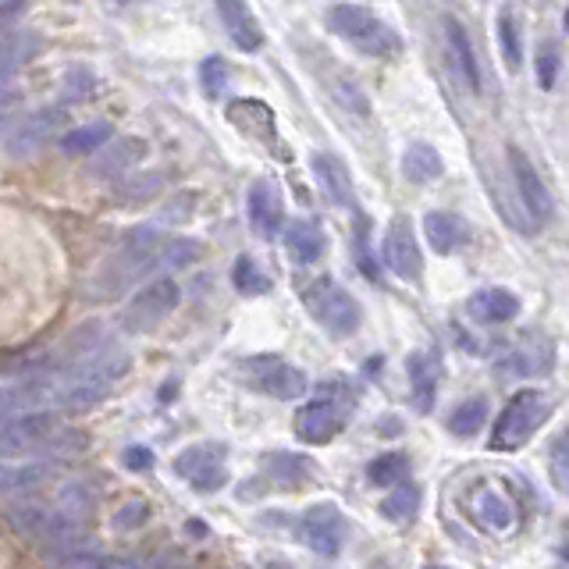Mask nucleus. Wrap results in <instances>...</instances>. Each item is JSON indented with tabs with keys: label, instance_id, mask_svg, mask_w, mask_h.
Segmentation results:
<instances>
[{
	"label": "nucleus",
	"instance_id": "obj_14",
	"mask_svg": "<svg viewBox=\"0 0 569 569\" xmlns=\"http://www.w3.org/2000/svg\"><path fill=\"white\" fill-rule=\"evenodd\" d=\"M385 263H388V271L402 281L423 278V253H420V242L413 236L409 218H391L385 231Z\"/></svg>",
	"mask_w": 569,
	"mask_h": 569
},
{
	"label": "nucleus",
	"instance_id": "obj_26",
	"mask_svg": "<svg viewBox=\"0 0 569 569\" xmlns=\"http://www.w3.org/2000/svg\"><path fill=\"white\" fill-rule=\"evenodd\" d=\"M470 512H473V520L477 527H485L491 533H506L512 530L516 523V509L512 502L502 495V491H495V488H480L473 495V502H470Z\"/></svg>",
	"mask_w": 569,
	"mask_h": 569
},
{
	"label": "nucleus",
	"instance_id": "obj_36",
	"mask_svg": "<svg viewBox=\"0 0 569 569\" xmlns=\"http://www.w3.org/2000/svg\"><path fill=\"white\" fill-rule=\"evenodd\" d=\"M160 189H164V174H160V171H142V174L121 178V182L114 186V196H118L121 203H150L153 196H160Z\"/></svg>",
	"mask_w": 569,
	"mask_h": 569
},
{
	"label": "nucleus",
	"instance_id": "obj_1",
	"mask_svg": "<svg viewBox=\"0 0 569 569\" xmlns=\"http://www.w3.org/2000/svg\"><path fill=\"white\" fill-rule=\"evenodd\" d=\"M132 367V356L118 349V346H107L100 356L86 360L79 367H71L58 378H50L53 388V406H64V409H86V406H97L114 391V385L129 373Z\"/></svg>",
	"mask_w": 569,
	"mask_h": 569
},
{
	"label": "nucleus",
	"instance_id": "obj_10",
	"mask_svg": "<svg viewBox=\"0 0 569 569\" xmlns=\"http://www.w3.org/2000/svg\"><path fill=\"white\" fill-rule=\"evenodd\" d=\"M299 538L310 551L325 559H338V551L346 548L349 538V520L335 502H313L299 516Z\"/></svg>",
	"mask_w": 569,
	"mask_h": 569
},
{
	"label": "nucleus",
	"instance_id": "obj_16",
	"mask_svg": "<svg viewBox=\"0 0 569 569\" xmlns=\"http://www.w3.org/2000/svg\"><path fill=\"white\" fill-rule=\"evenodd\" d=\"M284 221V203H281V192L271 178H257L249 186V224L260 239H274L281 231Z\"/></svg>",
	"mask_w": 569,
	"mask_h": 569
},
{
	"label": "nucleus",
	"instance_id": "obj_18",
	"mask_svg": "<svg viewBox=\"0 0 569 569\" xmlns=\"http://www.w3.org/2000/svg\"><path fill=\"white\" fill-rule=\"evenodd\" d=\"M64 121H68L64 107H43V111H36V114L26 118L22 129H18V132L11 136L8 150L18 157V153H29V150H36V147H43L47 139H53V136H58V132L64 129Z\"/></svg>",
	"mask_w": 569,
	"mask_h": 569
},
{
	"label": "nucleus",
	"instance_id": "obj_49",
	"mask_svg": "<svg viewBox=\"0 0 569 569\" xmlns=\"http://www.w3.org/2000/svg\"><path fill=\"white\" fill-rule=\"evenodd\" d=\"M566 32H569V11H566Z\"/></svg>",
	"mask_w": 569,
	"mask_h": 569
},
{
	"label": "nucleus",
	"instance_id": "obj_5",
	"mask_svg": "<svg viewBox=\"0 0 569 569\" xmlns=\"http://www.w3.org/2000/svg\"><path fill=\"white\" fill-rule=\"evenodd\" d=\"M352 409H356V396L349 391V385H342V381L320 385L317 396L307 406H299V413H296L299 441H307V445L335 441L346 431V423L352 420Z\"/></svg>",
	"mask_w": 569,
	"mask_h": 569
},
{
	"label": "nucleus",
	"instance_id": "obj_15",
	"mask_svg": "<svg viewBox=\"0 0 569 569\" xmlns=\"http://www.w3.org/2000/svg\"><path fill=\"white\" fill-rule=\"evenodd\" d=\"M406 378H409V399H413L417 413H431L438 399L441 381V356L431 349H417L406 356Z\"/></svg>",
	"mask_w": 569,
	"mask_h": 569
},
{
	"label": "nucleus",
	"instance_id": "obj_22",
	"mask_svg": "<svg viewBox=\"0 0 569 569\" xmlns=\"http://www.w3.org/2000/svg\"><path fill=\"white\" fill-rule=\"evenodd\" d=\"M325 249H328V239H325V228H320L317 221L296 218V221L284 224V253H289L299 267L317 263Z\"/></svg>",
	"mask_w": 569,
	"mask_h": 569
},
{
	"label": "nucleus",
	"instance_id": "obj_32",
	"mask_svg": "<svg viewBox=\"0 0 569 569\" xmlns=\"http://www.w3.org/2000/svg\"><path fill=\"white\" fill-rule=\"evenodd\" d=\"M114 139V129L107 121H89L82 129H71L61 136V150L71 153V157H82V153H97L103 150L107 142Z\"/></svg>",
	"mask_w": 569,
	"mask_h": 569
},
{
	"label": "nucleus",
	"instance_id": "obj_31",
	"mask_svg": "<svg viewBox=\"0 0 569 569\" xmlns=\"http://www.w3.org/2000/svg\"><path fill=\"white\" fill-rule=\"evenodd\" d=\"M551 367V342H545L541 335H527L516 342V349L509 352V363L502 370H516V373H545Z\"/></svg>",
	"mask_w": 569,
	"mask_h": 569
},
{
	"label": "nucleus",
	"instance_id": "obj_21",
	"mask_svg": "<svg viewBox=\"0 0 569 569\" xmlns=\"http://www.w3.org/2000/svg\"><path fill=\"white\" fill-rule=\"evenodd\" d=\"M218 14L228 29V36L236 40L239 50H260L263 47V29L257 22V14L249 11L246 0H218Z\"/></svg>",
	"mask_w": 569,
	"mask_h": 569
},
{
	"label": "nucleus",
	"instance_id": "obj_12",
	"mask_svg": "<svg viewBox=\"0 0 569 569\" xmlns=\"http://www.w3.org/2000/svg\"><path fill=\"white\" fill-rule=\"evenodd\" d=\"M246 373H249V385L271 399L292 402L299 396H307V373L278 360V356H253V360H246Z\"/></svg>",
	"mask_w": 569,
	"mask_h": 569
},
{
	"label": "nucleus",
	"instance_id": "obj_44",
	"mask_svg": "<svg viewBox=\"0 0 569 569\" xmlns=\"http://www.w3.org/2000/svg\"><path fill=\"white\" fill-rule=\"evenodd\" d=\"M147 520H150V509L147 506H142V502H124L114 512V530H139Z\"/></svg>",
	"mask_w": 569,
	"mask_h": 569
},
{
	"label": "nucleus",
	"instance_id": "obj_40",
	"mask_svg": "<svg viewBox=\"0 0 569 569\" xmlns=\"http://www.w3.org/2000/svg\"><path fill=\"white\" fill-rule=\"evenodd\" d=\"M200 82H203V93L213 100V97H221L224 93V86H228V61L224 58H207L203 64H200Z\"/></svg>",
	"mask_w": 569,
	"mask_h": 569
},
{
	"label": "nucleus",
	"instance_id": "obj_30",
	"mask_svg": "<svg viewBox=\"0 0 569 569\" xmlns=\"http://www.w3.org/2000/svg\"><path fill=\"white\" fill-rule=\"evenodd\" d=\"M420 506H423V488L413 485V480H402L399 488H391V495L381 498V516L391 523H413L420 516Z\"/></svg>",
	"mask_w": 569,
	"mask_h": 569
},
{
	"label": "nucleus",
	"instance_id": "obj_33",
	"mask_svg": "<svg viewBox=\"0 0 569 569\" xmlns=\"http://www.w3.org/2000/svg\"><path fill=\"white\" fill-rule=\"evenodd\" d=\"M409 477V456L406 452H381L367 462V480L373 488H399Z\"/></svg>",
	"mask_w": 569,
	"mask_h": 569
},
{
	"label": "nucleus",
	"instance_id": "obj_6",
	"mask_svg": "<svg viewBox=\"0 0 569 569\" xmlns=\"http://www.w3.org/2000/svg\"><path fill=\"white\" fill-rule=\"evenodd\" d=\"M328 29L367 58H399L402 50L399 32L360 4H335L328 11Z\"/></svg>",
	"mask_w": 569,
	"mask_h": 569
},
{
	"label": "nucleus",
	"instance_id": "obj_29",
	"mask_svg": "<svg viewBox=\"0 0 569 569\" xmlns=\"http://www.w3.org/2000/svg\"><path fill=\"white\" fill-rule=\"evenodd\" d=\"M441 171H445V160L431 142H409L406 153H402V174L409 178V182L431 186L441 178Z\"/></svg>",
	"mask_w": 569,
	"mask_h": 569
},
{
	"label": "nucleus",
	"instance_id": "obj_3",
	"mask_svg": "<svg viewBox=\"0 0 569 569\" xmlns=\"http://www.w3.org/2000/svg\"><path fill=\"white\" fill-rule=\"evenodd\" d=\"M164 236L157 228H132L129 236L121 239L118 253L100 267V274L93 281L97 296H118L129 284H136L147 271L160 267V253H164Z\"/></svg>",
	"mask_w": 569,
	"mask_h": 569
},
{
	"label": "nucleus",
	"instance_id": "obj_38",
	"mask_svg": "<svg viewBox=\"0 0 569 569\" xmlns=\"http://www.w3.org/2000/svg\"><path fill=\"white\" fill-rule=\"evenodd\" d=\"M498 43H502L506 68H509V71L520 68L523 43H520V26H516V18H512V11H509V8L498 11Z\"/></svg>",
	"mask_w": 569,
	"mask_h": 569
},
{
	"label": "nucleus",
	"instance_id": "obj_4",
	"mask_svg": "<svg viewBox=\"0 0 569 569\" xmlns=\"http://www.w3.org/2000/svg\"><path fill=\"white\" fill-rule=\"evenodd\" d=\"M11 523L22 538L40 551V556H71L86 545L82 523L68 520L64 512L53 506H11Z\"/></svg>",
	"mask_w": 569,
	"mask_h": 569
},
{
	"label": "nucleus",
	"instance_id": "obj_28",
	"mask_svg": "<svg viewBox=\"0 0 569 569\" xmlns=\"http://www.w3.org/2000/svg\"><path fill=\"white\" fill-rule=\"evenodd\" d=\"M423 236H427V246H431L438 257H449L462 246V239H467V224H462L449 210H431L423 218Z\"/></svg>",
	"mask_w": 569,
	"mask_h": 569
},
{
	"label": "nucleus",
	"instance_id": "obj_48",
	"mask_svg": "<svg viewBox=\"0 0 569 569\" xmlns=\"http://www.w3.org/2000/svg\"><path fill=\"white\" fill-rule=\"evenodd\" d=\"M423 569H449V566H423Z\"/></svg>",
	"mask_w": 569,
	"mask_h": 569
},
{
	"label": "nucleus",
	"instance_id": "obj_43",
	"mask_svg": "<svg viewBox=\"0 0 569 569\" xmlns=\"http://www.w3.org/2000/svg\"><path fill=\"white\" fill-rule=\"evenodd\" d=\"M551 473H556V485L569 491V431L551 445Z\"/></svg>",
	"mask_w": 569,
	"mask_h": 569
},
{
	"label": "nucleus",
	"instance_id": "obj_47",
	"mask_svg": "<svg viewBox=\"0 0 569 569\" xmlns=\"http://www.w3.org/2000/svg\"><path fill=\"white\" fill-rule=\"evenodd\" d=\"M263 569H292V566H289V562H274V559H271V562H263Z\"/></svg>",
	"mask_w": 569,
	"mask_h": 569
},
{
	"label": "nucleus",
	"instance_id": "obj_45",
	"mask_svg": "<svg viewBox=\"0 0 569 569\" xmlns=\"http://www.w3.org/2000/svg\"><path fill=\"white\" fill-rule=\"evenodd\" d=\"M124 467H129V470H150L153 467V452L142 449V445H132V449L124 452Z\"/></svg>",
	"mask_w": 569,
	"mask_h": 569
},
{
	"label": "nucleus",
	"instance_id": "obj_37",
	"mask_svg": "<svg viewBox=\"0 0 569 569\" xmlns=\"http://www.w3.org/2000/svg\"><path fill=\"white\" fill-rule=\"evenodd\" d=\"M231 284H236V292L242 296H263V292H271V278H267L257 260L253 257H239L236 267H231Z\"/></svg>",
	"mask_w": 569,
	"mask_h": 569
},
{
	"label": "nucleus",
	"instance_id": "obj_17",
	"mask_svg": "<svg viewBox=\"0 0 569 569\" xmlns=\"http://www.w3.org/2000/svg\"><path fill=\"white\" fill-rule=\"evenodd\" d=\"M445 53H449V64L456 71V79L470 89V93H480V68L473 58V43L470 32L462 29L459 18H445Z\"/></svg>",
	"mask_w": 569,
	"mask_h": 569
},
{
	"label": "nucleus",
	"instance_id": "obj_8",
	"mask_svg": "<svg viewBox=\"0 0 569 569\" xmlns=\"http://www.w3.org/2000/svg\"><path fill=\"white\" fill-rule=\"evenodd\" d=\"M302 302H307L310 317L325 328L331 338H349L360 331L363 325V307L356 302L349 289H342L335 278H313L307 289H302Z\"/></svg>",
	"mask_w": 569,
	"mask_h": 569
},
{
	"label": "nucleus",
	"instance_id": "obj_35",
	"mask_svg": "<svg viewBox=\"0 0 569 569\" xmlns=\"http://www.w3.org/2000/svg\"><path fill=\"white\" fill-rule=\"evenodd\" d=\"M47 477L43 462H0V495L40 488Z\"/></svg>",
	"mask_w": 569,
	"mask_h": 569
},
{
	"label": "nucleus",
	"instance_id": "obj_42",
	"mask_svg": "<svg viewBox=\"0 0 569 569\" xmlns=\"http://www.w3.org/2000/svg\"><path fill=\"white\" fill-rule=\"evenodd\" d=\"M556 76H559V50L551 43H541L538 47V86L551 89L556 86Z\"/></svg>",
	"mask_w": 569,
	"mask_h": 569
},
{
	"label": "nucleus",
	"instance_id": "obj_46",
	"mask_svg": "<svg viewBox=\"0 0 569 569\" xmlns=\"http://www.w3.org/2000/svg\"><path fill=\"white\" fill-rule=\"evenodd\" d=\"M174 388H178V381H168L164 388H160V399H168V396H174Z\"/></svg>",
	"mask_w": 569,
	"mask_h": 569
},
{
	"label": "nucleus",
	"instance_id": "obj_20",
	"mask_svg": "<svg viewBox=\"0 0 569 569\" xmlns=\"http://www.w3.org/2000/svg\"><path fill=\"white\" fill-rule=\"evenodd\" d=\"M142 157H147V142H142L139 136H121V139L107 142L89 168H93V174H100V178H118L129 168H136Z\"/></svg>",
	"mask_w": 569,
	"mask_h": 569
},
{
	"label": "nucleus",
	"instance_id": "obj_11",
	"mask_svg": "<svg viewBox=\"0 0 569 569\" xmlns=\"http://www.w3.org/2000/svg\"><path fill=\"white\" fill-rule=\"evenodd\" d=\"M178 302H182V289H178V281L157 278L142 292H136V299L129 302V307H124L121 328L124 331H150L164 317H171V310L178 307Z\"/></svg>",
	"mask_w": 569,
	"mask_h": 569
},
{
	"label": "nucleus",
	"instance_id": "obj_24",
	"mask_svg": "<svg viewBox=\"0 0 569 569\" xmlns=\"http://www.w3.org/2000/svg\"><path fill=\"white\" fill-rule=\"evenodd\" d=\"M231 124H239L246 136H253L257 142H267V147H278V132H274V114L271 107L260 100H236L228 107Z\"/></svg>",
	"mask_w": 569,
	"mask_h": 569
},
{
	"label": "nucleus",
	"instance_id": "obj_19",
	"mask_svg": "<svg viewBox=\"0 0 569 569\" xmlns=\"http://www.w3.org/2000/svg\"><path fill=\"white\" fill-rule=\"evenodd\" d=\"M467 310L477 325H509L512 317H520V299L502 289V284H491V289H480L470 296Z\"/></svg>",
	"mask_w": 569,
	"mask_h": 569
},
{
	"label": "nucleus",
	"instance_id": "obj_7",
	"mask_svg": "<svg viewBox=\"0 0 569 569\" xmlns=\"http://www.w3.org/2000/svg\"><path fill=\"white\" fill-rule=\"evenodd\" d=\"M551 417V399L538 388H523L506 402V409L498 413L495 427H491V441L488 449L495 452H516L541 431Z\"/></svg>",
	"mask_w": 569,
	"mask_h": 569
},
{
	"label": "nucleus",
	"instance_id": "obj_23",
	"mask_svg": "<svg viewBox=\"0 0 569 569\" xmlns=\"http://www.w3.org/2000/svg\"><path fill=\"white\" fill-rule=\"evenodd\" d=\"M43 36L40 32H4L0 36V86H8L18 68H26L29 61L40 58Z\"/></svg>",
	"mask_w": 569,
	"mask_h": 569
},
{
	"label": "nucleus",
	"instance_id": "obj_13",
	"mask_svg": "<svg viewBox=\"0 0 569 569\" xmlns=\"http://www.w3.org/2000/svg\"><path fill=\"white\" fill-rule=\"evenodd\" d=\"M509 171H512V186H516V196H520V207L527 210L530 218V228H538L548 221L551 213V196L541 182L538 168L530 164V157L520 150V147H509Z\"/></svg>",
	"mask_w": 569,
	"mask_h": 569
},
{
	"label": "nucleus",
	"instance_id": "obj_41",
	"mask_svg": "<svg viewBox=\"0 0 569 569\" xmlns=\"http://www.w3.org/2000/svg\"><path fill=\"white\" fill-rule=\"evenodd\" d=\"M97 89V76L89 68H68L64 71V100H86Z\"/></svg>",
	"mask_w": 569,
	"mask_h": 569
},
{
	"label": "nucleus",
	"instance_id": "obj_2",
	"mask_svg": "<svg viewBox=\"0 0 569 569\" xmlns=\"http://www.w3.org/2000/svg\"><path fill=\"white\" fill-rule=\"evenodd\" d=\"M86 452V438L76 427H61L53 417L36 413L29 420L8 423L0 431V456L8 459H29V462H50Z\"/></svg>",
	"mask_w": 569,
	"mask_h": 569
},
{
	"label": "nucleus",
	"instance_id": "obj_27",
	"mask_svg": "<svg viewBox=\"0 0 569 569\" xmlns=\"http://www.w3.org/2000/svg\"><path fill=\"white\" fill-rule=\"evenodd\" d=\"M263 470L278 488H302V485H310V480L317 477L313 459L299 456V452H271L263 459Z\"/></svg>",
	"mask_w": 569,
	"mask_h": 569
},
{
	"label": "nucleus",
	"instance_id": "obj_39",
	"mask_svg": "<svg viewBox=\"0 0 569 569\" xmlns=\"http://www.w3.org/2000/svg\"><path fill=\"white\" fill-rule=\"evenodd\" d=\"M200 242H192V239H168L164 242V253H160V267H189V263H196L200 260Z\"/></svg>",
	"mask_w": 569,
	"mask_h": 569
},
{
	"label": "nucleus",
	"instance_id": "obj_34",
	"mask_svg": "<svg viewBox=\"0 0 569 569\" xmlns=\"http://www.w3.org/2000/svg\"><path fill=\"white\" fill-rule=\"evenodd\" d=\"M485 420H488V399L485 396H473V399H462L452 409L449 420H445V427H449L456 438H473L480 427H485Z\"/></svg>",
	"mask_w": 569,
	"mask_h": 569
},
{
	"label": "nucleus",
	"instance_id": "obj_25",
	"mask_svg": "<svg viewBox=\"0 0 569 569\" xmlns=\"http://www.w3.org/2000/svg\"><path fill=\"white\" fill-rule=\"evenodd\" d=\"M310 168L317 174L320 189L328 192V200L338 203V207H356V192H352V182H349V171L338 157L331 153H313L310 157Z\"/></svg>",
	"mask_w": 569,
	"mask_h": 569
},
{
	"label": "nucleus",
	"instance_id": "obj_9",
	"mask_svg": "<svg viewBox=\"0 0 569 569\" xmlns=\"http://www.w3.org/2000/svg\"><path fill=\"white\" fill-rule=\"evenodd\" d=\"M224 459H228V449L221 441H200V445H189V449H182L174 456V473L182 480H189L200 495H213L228 485Z\"/></svg>",
	"mask_w": 569,
	"mask_h": 569
}]
</instances>
